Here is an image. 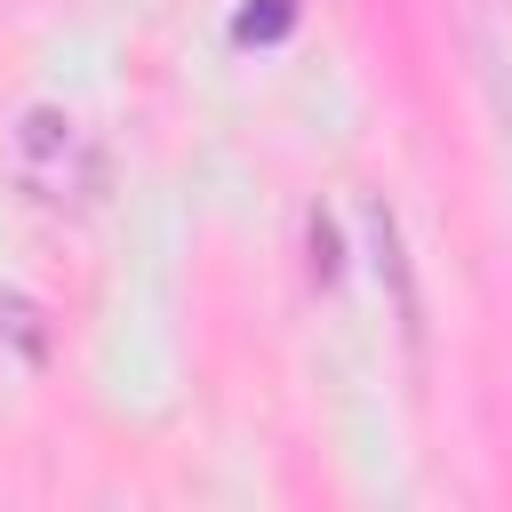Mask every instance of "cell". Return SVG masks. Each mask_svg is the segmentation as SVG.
Wrapping results in <instances>:
<instances>
[{
	"instance_id": "1",
	"label": "cell",
	"mask_w": 512,
	"mask_h": 512,
	"mask_svg": "<svg viewBox=\"0 0 512 512\" xmlns=\"http://www.w3.org/2000/svg\"><path fill=\"white\" fill-rule=\"evenodd\" d=\"M96 176H104V160H96V144H88V128H80L72 112L32 104V112L16 120V184H24L32 200H48V208L88 200Z\"/></svg>"
},
{
	"instance_id": "2",
	"label": "cell",
	"mask_w": 512,
	"mask_h": 512,
	"mask_svg": "<svg viewBox=\"0 0 512 512\" xmlns=\"http://www.w3.org/2000/svg\"><path fill=\"white\" fill-rule=\"evenodd\" d=\"M368 240H376V272L392 280V304H400V336L424 344V296H416V272H408V248H400V224L384 200H368Z\"/></svg>"
},
{
	"instance_id": "3",
	"label": "cell",
	"mask_w": 512,
	"mask_h": 512,
	"mask_svg": "<svg viewBox=\"0 0 512 512\" xmlns=\"http://www.w3.org/2000/svg\"><path fill=\"white\" fill-rule=\"evenodd\" d=\"M288 16H296V0H248L240 8V40H280Z\"/></svg>"
}]
</instances>
